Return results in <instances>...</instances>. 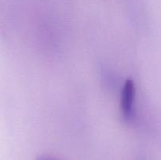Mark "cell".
<instances>
[{"instance_id": "2", "label": "cell", "mask_w": 161, "mask_h": 160, "mask_svg": "<svg viewBox=\"0 0 161 160\" xmlns=\"http://www.w3.org/2000/svg\"><path fill=\"white\" fill-rule=\"evenodd\" d=\"M38 160H61V159L55 158V157H52V156H42L40 157Z\"/></svg>"}, {"instance_id": "1", "label": "cell", "mask_w": 161, "mask_h": 160, "mask_svg": "<svg viewBox=\"0 0 161 160\" xmlns=\"http://www.w3.org/2000/svg\"><path fill=\"white\" fill-rule=\"evenodd\" d=\"M135 87L132 81L124 84L121 96V112L126 121H132L135 118Z\"/></svg>"}]
</instances>
